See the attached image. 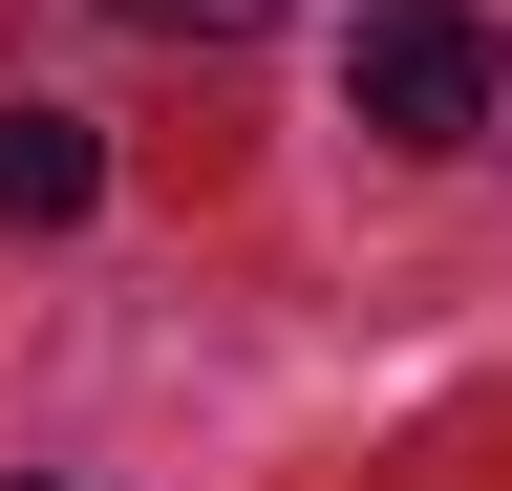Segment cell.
<instances>
[{
	"label": "cell",
	"mask_w": 512,
	"mask_h": 491,
	"mask_svg": "<svg viewBox=\"0 0 512 491\" xmlns=\"http://www.w3.org/2000/svg\"><path fill=\"white\" fill-rule=\"evenodd\" d=\"M86 193H107V129H86V107H0V235H64Z\"/></svg>",
	"instance_id": "cell-2"
},
{
	"label": "cell",
	"mask_w": 512,
	"mask_h": 491,
	"mask_svg": "<svg viewBox=\"0 0 512 491\" xmlns=\"http://www.w3.org/2000/svg\"><path fill=\"white\" fill-rule=\"evenodd\" d=\"M128 22H171V43H235V22H278V0H128Z\"/></svg>",
	"instance_id": "cell-3"
},
{
	"label": "cell",
	"mask_w": 512,
	"mask_h": 491,
	"mask_svg": "<svg viewBox=\"0 0 512 491\" xmlns=\"http://www.w3.org/2000/svg\"><path fill=\"white\" fill-rule=\"evenodd\" d=\"M342 107L384 150H470L491 107H512V43L470 22V0H363V43H342Z\"/></svg>",
	"instance_id": "cell-1"
}]
</instances>
